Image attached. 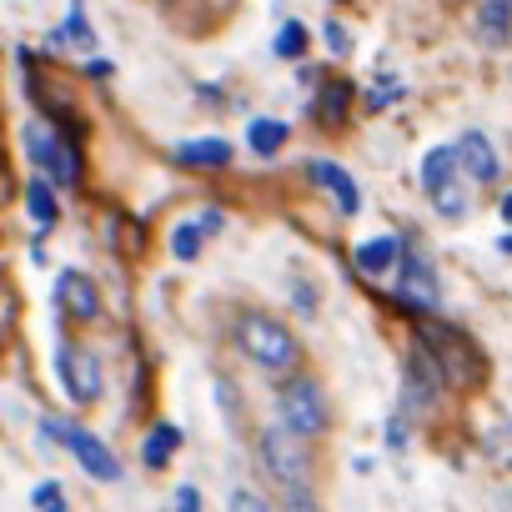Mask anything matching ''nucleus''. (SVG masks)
I'll use <instances>...</instances> for the list:
<instances>
[{
    "label": "nucleus",
    "instance_id": "nucleus-1",
    "mask_svg": "<svg viewBox=\"0 0 512 512\" xmlns=\"http://www.w3.org/2000/svg\"><path fill=\"white\" fill-rule=\"evenodd\" d=\"M256 457H262V472L277 482V492L292 502V507H307L312 502V457L302 447V437L282 422V427H267L256 437Z\"/></svg>",
    "mask_w": 512,
    "mask_h": 512
},
{
    "label": "nucleus",
    "instance_id": "nucleus-2",
    "mask_svg": "<svg viewBox=\"0 0 512 512\" xmlns=\"http://www.w3.org/2000/svg\"><path fill=\"white\" fill-rule=\"evenodd\" d=\"M236 347H241L246 362H256L262 372H287L297 362L292 332L277 317H267V312H241L236 317Z\"/></svg>",
    "mask_w": 512,
    "mask_h": 512
},
{
    "label": "nucleus",
    "instance_id": "nucleus-3",
    "mask_svg": "<svg viewBox=\"0 0 512 512\" xmlns=\"http://www.w3.org/2000/svg\"><path fill=\"white\" fill-rule=\"evenodd\" d=\"M467 171L457 161V146H437L422 156V186H427V201L437 206V216L447 221H462L467 216Z\"/></svg>",
    "mask_w": 512,
    "mask_h": 512
},
{
    "label": "nucleus",
    "instance_id": "nucleus-4",
    "mask_svg": "<svg viewBox=\"0 0 512 512\" xmlns=\"http://www.w3.org/2000/svg\"><path fill=\"white\" fill-rule=\"evenodd\" d=\"M26 156L41 166V176H51L56 186H76V176H81V161H76V146L61 136V131H51L46 121H31L26 126Z\"/></svg>",
    "mask_w": 512,
    "mask_h": 512
},
{
    "label": "nucleus",
    "instance_id": "nucleus-5",
    "mask_svg": "<svg viewBox=\"0 0 512 512\" xmlns=\"http://www.w3.org/2000/svg\"><path fill=\"white\" fill-rule=\"evenodd\" d=\"M277 412H282V422H287L297 437H322V432H327L322 392H317V382H307V377H292V382L277 392Z\"/></svg>",
    "mask_w": 512,
    "mask_h": 512
},
{
    "label": "nucleus",
    "instance_id": "nucleus-6",
    "mask_svg": "<svg viewBox=\"0 0 512 512\" xmlns=\"http://www.w3.org/2000/svg\"><path fill=\"white\" fill-rule=\"evenodd\" d=\"M417 342L437 357V367H442L447 387L472 382V372H477V352L467 347V337H457V332H447V327H422V332H417Z\"/></svg>",
    "mask_w": 512,
    "mask_h": 512
},
{
    "label": "nucleus",
    "instance_id": "nucleus-7",
    "mask_svg": "<svg viewBox=\"0 0 512 512\" xmlns=\"http://www.w3.org/2000/svg\"><path fill=\"white\" fill-rule=\"evenodd\" d=\"M56 372H61V387L71 402H96L101 397V362L86 352V347H61L56 352Z\"/></svg>",
    "mask_w": 512,
    "mask_h": 512
},
{
    "label": "nucleus",
    "instance_id": "nucleus-8",
    "mask_svg": "<svg viewBox=\"0 0 512 512\" xmlns=\"http://www.w3.org/2000/svg\"><path fill=\"white\" fill-rule=\"evenodd\" d=\"M397 302L407 307V312H437V277H432V267L422 262V256H407L402 262V272H397Z\"/></svg>",
    "mask_w": 512,
    "mask_h": 512
},
{
    "label": "nucleus",
    "instance_id": "nucleus-9",
    "mask_svg": "<svg viewBox=\"0 0 512 512\" xmlns=\"http://www.w3.org/2000/svg\"><path fill=\"white\" fill-rule=\"evenodd\" d=\"M66 447L76 452V462L96 477V482H116L121 477V462H116V452L96 437V432H86V427H71V437H66Z\"/></svg>",
    "mask_w": 512,
    "mask_h": 512
},
{
    "label": "nucleus",
    "instance_id": "nucleus-10",
    "mask_svg": "<svg viewBox=\"0 0 512 512\" xmlns=\"http://www.w3.org/2000/svg\"><path fill=\"white\" fill-rule=\"evenodd\" d=\"M447 377H442V367H437V357L417 342L412 347V357H407V407H427L432 397H437V387H442Z\"/></svg>",
    "mask_w": 512,
    "mask_h": 512
},
{
    "label": "nucleus",
    "instance_id": "nucleus-11",
    "mask_svg": "<svg viewBox=\"0 0 512 512\" xmlns=\"http://www.w3.org/2000/svg\"><path fill=\"white\" fill-rule=\"evenodd\" d=\"M56 297H61L66 317H76V322H96V317H101V292H96V282L81 277V272H66V277L56 282Z\"/></svg>",
    "mask_w": 512,
    "mask_h": 512
},
{
    "label": "nucleus",
    "instance_id": "nucleus-12",
    "mask_svg": "<svg viewBox=\"0 0 512 512\" xmlns=\"http://www.w3.org/2000/svg\"><path fill=\"white\" fill-rule=\"evenodd\" d=\"M457 161H462L467 181H477V186L497 181V171H502V161H497V151L487 146V136H482V131H467V136L457 141Z\"/></svg>",
    "mask_w": 512,
    "mask_h": 512
},
{
    "label": "nucleus",
    "instance_id": "nucleus-13",
    "mask_svg": "<svg viewBox=\"0 0 512 512\" xmlns=\"http://www.w3.org/2000/svg\"><path fill=\"white\" fill-rule=\"evenodd\" d=\"M307 171H312V181H317V186H327V191H332V201H337V211H342V216H357V211H362V191H357V181H352L342 166H332V161H312Z\"/></svg>",
    "mask_w": 512,
    "mask_h": 512
},
{
    "label": "nucleus",
    "instance_id": "nucleus-14",
    "mask_svg": "<svg viewBox=\"0 0 512 512\" xmlns=\"http://www.w3.org/2000/svg\"><path fill=\"white\" fill-rule=\"evenodd\" d=\"M231 141H221V136H206V141H181L176 146V161L181 166H211V171H221V166H231Z\"/></svg>",
    "mask_w": 512,
    "mask_h": 512
},
{
    "label": "nucleus",
    "instance_id": "nucleus-15",
    "mask_svg": "<svg viewBox=\"0 0 512 512\" xmlns=\"http://www.w3.org/2000/svg\"><path fill=\"white\" fill-rule=\"evenodd\" d=\"M477 31L487 46H502L512 36V0H482L477 6Z\"/></svg>",
    "mask_w": 512,
    "mask_h": 512
},
{
    "label": "nucleus",
    "instance_id": "nucleus-16",
    "mask_svg": "<svg viewBox=\"0 0 512 512\" xmlns=\"http://www.w3.org/2000/svg\"><path fill=\"white\" fill-rule=\"evenodd\" d=\"M397 256H402L397 236H377V241H362V246H357V267H362L367 277H382V272L397 267Z\"/></svg>",
    "mask_w": 512,
    "mask_h": 512
},
{
    "label": "nucleus",
    "instance_id": "nucleus-17",
    "mask_svg": "<svg viewBox=\"0 0 512 512\" xmlns=\"http://www.w3.org/2000/svg\"><path fill=\"white\" fill-rule=\"evenodd\" d=\"M282 141H287V121H272V116L251 121V131H246V146H251L256 156H277Z\"/></svg>",
    "mask_w": 512,
    "mask_h": 512
},
{
    "label": "nucleus",
    "instance_id": "nucleus-18",
    "mask_svg": "<svg viewBox=\"0 0 512 512\" xmlns=\"http://www.w3.org/2000/svg\"><path fill=\"white\" fill-rule=\"evenodd\" d=\"M26 206H31V216H36L41 226H56V216H61V206H56V191H51V176H36V181L26 186Z\"/></svg>",
    "mask_w": 512,
    "mask_h": 512
},
{
    "label": "nucleus",
    "instance_id": "nucleus-19",
    "mask_svg": "<svg viewBox=\"0 0 512 512\" xmlns=\"http://www.w3.org/2000/svg\"><path fill=\"white\" fill-rule=\"evenodd\" d=\"M176 447H181V432H176L171 422H161V427L141 442V462H146V467H166V457H171Z\"/></svg>",
    "mask_w": 512,
    "mask_h": 512
},
{
    "label": "nucleus",
    "instance_id": "nucleus-20",
    "mask_svg": "<svg viewBox=\"0 0 512 512\" xmlns=\"http://www.w3.org/2000/svg\"><path fill=\"white\" fill-rule=\"evenodd\" d=\"M347 106H352V86H347V81H327V86H322V96H317L322 121H327V126H337V121L347 116Z\"/></svg>",
    "mask_w": 512,
    "mask_h": 512
},
{
    "label": "nucleus",
    "instance_id": "nucleus-21",
    "mask_svg": "<svg viewBox=\"0 0 512 512\" xmlns=\"http://www.w3.org/2000/svg\"><path fill=\"white\" fill-rule=\"evenodd\" d=\"M51 46H91V26H86V16H81V0H71V16H66V26L51 36Z\"/></svg>",
    "mask_w": 512,
    "mask_h": 512
},
{
    "label": "nucleus",
    "instance_id": "nucleus-22",
    "mask_svg": "<svg viewBox=\"0 0 512 512\" xmlns=\"http://www.w3.org/2000/svg\"><path fill=\"white\" fill-rule=\"evenodd\" d=\"M201 226L196 221H181L176 231H171V251H176V262H196V251H201Z\"/></svg>",
    "mask_w": 512,
    "mask_h": 512
},
{
    "label": "nucleus",
    "instance_id": "nucleus-23",
    "mask_svg": "<svg viewBox=\"0 0 512 512\" xmlns=\"http://www.w3.org/2000/svg\"><path fill=\"white\" fill-rule=\"evenodd\" d=\"M302 51H307V26L287 21V26L277 31V56H282V61H297Z\"/></svg>",
    "mask_w": 512,
    "mask_h": 512
},
{
    "label": "nucleus",
    "instance_id": "nucleus-24",
    "mask_svg": "<svg viewBox=\"0 0 512 512\" xmlns=\"http://www.w3.org/2000/svg\"><path fill=\"white\" fill-rule=\"evenodd\" d=\"M31 502H36L41 512H61V507H66V492H61V482H41V487L31 492Z\"/></svg>",
    "mask_w": 512,
    "mask_h": 512
},
{
    "label": "nucleus",
    "instance_id": "nucleus-25",
    "mask_svg": "<svg viewBox=\"0 0 512 512\" xmlns=\"http://www.w3.org/2000/svg\"><path fill=\"white\" fill-rule=\"evenodd\" d=\"M392 96H402V81H397V76H382V81H377V91H372L367 101H372V111H382Z\"/></svg>",
    "mask_w": 512,
    "mask_h": 512
},
{
    "label": "nucleus",
    "instance_id": "nucleus-26",
    "mask_svg": "<svg viewBox=\"0 0 512 512\" xmlns=\"http://www.w3.org/2000/svg\"><path fill=\"white\" fill-rule=\"evenodd\" d=\"M327 46H332L337 56H342V51L352 46V41H347V31H342V21H327Z\"/></svg>",
    "mask_w": 512,
    "mask_h": 512
},
{
    "label": "nucleus",
    "instance_id": "nucleus-27",
    "mask_svg": "<svg viewBox=\"0 0 512 512\" xmlns=\"http://www.w3.org/2000/svg\"><path fill=\"white\" fill-rule=\"evenodd\" d=\"M387 447H407V422H402V417L387 422Z\"/></svg>",
    "mask_w": 512,
    "mask_h": 512
},
{
    "label": "nucleus",
    "instance_id": "nucleus-28",
    "mask_svg": "<svg viewBox=\"0 0 512 512\" xmlns=\"http://www.w3.org/2000/svg\"><path fill=\"white\" fill-rule=\"evenodd\" d=\"M176 507H181V512H196V507H201V492H196V487H176Z\"/></svg>",
    "mask_w": 512,
    "mask_h": 512
},
{
    "label": "nucleus",
    "instance_id": "nucleus-29",
    "mask_svg": "<svg viewBox=\"0 0 512 512\" xmlns=\"http://www.w3.org/2000/svg\"><path fill=\"white\" fill-rule=\"evenodd\" d=\"M231 507H246V512H262L267 502L256 497V492H231Z\"/></svg>",
    "mask_w": 512,
    "mask_h": 512
},
{
    "label": "nucleus",
    "instance_id": "nucleus-30",
    "mask_svg": "<svg viewBox=\"0 0 512 512\" xmlns=\"http://www.w3.org/2000/svg\"><path fill=\"white\" fill-rule=\"evenodd\" d=\"M196 226H201L206 236H216V231H221V211H201V216H196Z\"/></svg>",
    "mask_w": 512,
    "mask_h": 512
},
{
    "label": "nucleus",
    "instance_id": "nucleus-31",
    "mask_svg": "<svg viewBox=\"0 0 512 512\" xmlns=\"http://www.w3.org/2000/svg\"><path fill=\"white\" fill-rule=\"evenodd\" d=\"M297 312H307V317L317 312V297H312V287H302V282H297Z\"/></svg>",
    "mask_w": 512,
    "mask_h": 512
},
{
    "label": "nucleus",
    "instance_id": "nucleus-32",
    "mask_svg": "<svg viewBox=\"0 0 512 512\" xmlns=\"http://www.w3.org/2000/svg\"><path fill=\"white\" fill-rule=\"evenodd\" d=\"M502 221H507V226H512V191H507V196H502Z\"/></svg>",
    "mask_w": 512,
    "mask_h": 512
}]
</instances>
